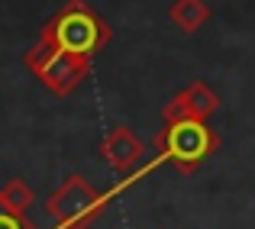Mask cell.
I'll return each mask as SVG.
<instances>
[{
  "label": "cell",
  "instance_id": "1",
  "mask_svg": "<svg viewBox=\"0 0 255 229\" xmlns=\"http://www.w3.org/2000/svg\"><path fill=\"white\" fill-rule=\"evenodd\" d=\"M100 42V26L81 6H68L55 23V49H62L65 55L81 58L94 45Z\"/></svg>",
  "mask_w": 255,
  "mask_h": 229
},
{
  "label": "cell",
  "instance_id": "2",
  "mask_svg": "<svg viewBox=\"0 0 255 229\" xmlns=\"http://www.w3.org/2000/svg\"><path fill=\"white\" fill-rule=\"evenodd\" d=\"M94 207H97V194L84 184V181L71 178L55 197H49V217L58 220L62 226H84L91 220Z\"/></svg>",
  "mask_w": 255,
  "mask_h": 229
},
{
  "label": "cell",
  "instance_id": "3",
  "mask_svg": "<svg viewBox=\"0 0 255 229\" xmlns=\"http://www.w3.org/2000/svg\"><path fill=\"white\" fill-rule=\"evenodd\" d=\"M210 145H213V139H210L207 126L200 123L197 116L171 119V129H168V136H165V149H168V155L178 158L181 165H184V161L191 165V161L204 158V155L210 152Z\"/></svg>",
  "mask_w": 255,
  "mask_h": 229
},
{
  "label": "cell",
  "instance_id": "4",
  "mask_svg": "<svg viewBox=\"0 0 255 229\" xmlns=\"http://www.w3.org/2000/svg\"><path fill=\"white\" fill-rule=\"evenodd\" d=\"M104 152H107V158H110L113 168L129 171V168L139 161V155H142V142H139L129 129H113L110 139L104 142Z\"/></svg>",
  "mask_w": 255,
  "mask_h": 229
},
{
  "label": "cell",
  "instance_id": "5",
  "mask_svg": "<svg viewBox=\"0 0 255 229\" xmlns=\"http://www.w3.org/2000/svg\"><path fill=\"white\" fill-rule=\"evenodd\" d=\"M171 16H174V23L181 26V29H197L200 23H204V16H207V10H204V3L200 0H178V3L171 6Z\"/></svg>",
  "mask_w": 255,
  "mask_h": 229
},
{
  "label": "cell",
  "instance_id": "6",
  "mask_svg": "<svg viewBox=\"0 0 255 229\" xmlns=\"http://www.w3.org/2000/svg\"><path fill=\"white\" fill-rule=\"evenodd\" d=\"M181 104H184V116L191 113V116H197V119H200L204 113H210L213 107H217V97H213V94L207 91L204 84H194L191 91L181 97Z\"/></svg>",
  "mask_w": 255,
  "mask_h": 229
},
{
  "label": "cell",
  "instance_id": "7",
  "mask_svg": "<svg viewBox=\"0 0 255 229\" xmlns=\"http://www.w3.org/2000/svg\"><path fill=\"white\" fill-rule=\"evenodd\" d=\"M0 200H3V207L10 213H23L26 207L32 204V191L23 184V181H10V184L3 187V194H0Z\"/></svg>",
  "mask_w": 255,
  "mask_h": 229
},
{
  "label": "cell",
  "instance_id": "8",
  "mask_svg": "<svg viewBox=\"0 0 255 229\" xmlns=\"http://www.w3.org/2000/svg\"><path fill=\"white\" fill-rule=\"evenodd\" d=\"M0 229H23V226H19V223H16L13 217H6V213H0Z\"/></svg>",
  "mask_w": 255,
  "mask_h": 229
}]
</instances>
